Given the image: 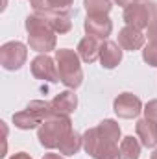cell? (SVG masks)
I'll return each instance as SVG.
<instances>
[{
  "instance_id": "18",
  "label": "cell",
  "mask_w": 157,
  "mask_h": 159,
  "mask_svg": "<svg viewBox=\"0 0 157 159\" xmlns=\"http://www.w3.org/2000/svg\"><path fill=\"white\" fill-rule=\"evenodd\" d=\"M89 15H107L111 9V0H85Z\"/></svg>"
},
{
  "instance_id": "9",
  "label": "cell",
  "mask_w": 157,
  "mask_h": 159,
  "mask_svg": "<svg viewBox=\"0 0 157 159\" xmlns=\"http://www.w3.org/2000/svg\"><path fill=\"white\" fill-rule=\"evenodd\" d=\"M32 72L34 76L46 81H57V67L54 65V59L48 56H39L32 61Z\"/></svg>"
},
{
  "instance_id": "13",
  "label": "cell",
  "mask_w": 157,
  "mask_h": 159,
  "mask_svg": "<svg viewBox=\"0 0 157 159\" xmlns=\"http://www.w3.org/2000/svg\"><path fill=\"white\" fill-rule=\"evenodd\" d=\"M137 135L146 148H154L157 144V124L150 119H142L137 122Z\"/></svg>"
},
{
  "instance_id": "7",
  "label": "cell",
  "mask_w": 157,
  "mask_h": 159,
  "mask_svg": "<svg viewBox=\"0 0 157 159\" xmlns=\"http://www.w3.org/2000/svg\"><path fill=\"white\" fill-rule=\"evenodd\" d=\"M142 111V104L131 93H122L115 100V113L122 119H133Z\"/></svg>"
},
{
  "instance_id": "6",
  "label": "cell",
  "mask_w": 157,
  "mask_h": 159,
  "mask_svg": "<svg viewBox=\"0 0 157 159\" xmlns=\"http://www.w3.org/2000/svg\"><path fill=\"white\" fill-rule=\"evenodd\" d=\"M0 59L4 69L7 70L20 69L22 63L26 61V46L22 43H6L0 50Z\"/></svg>"
},
{
  "instance_id": "19",
  "label": "cell",
  "mask_w": 157,
  "mask_h": 159,
  "mask_svg": "<svg viewBox=\"0 0 157 159\" xmlns=\"http://www.w3.org/2000/svg\"><path fill=\"white\" fill-rule=\"evenodd\" d=\"M142 57L148 65L152 67H157V44L155 43H150L144 50H142Z\"/></svg>"
},
{
  "instance_id": "2",
  "label": "cell",
  "mask_w": 157,
  "mask_h": 159,
  "mask_svg": "<svg viewBox=\"0 0 157 159\" xmlns=\"http://www.w3.org/2000/svg\"><path fill=\"white\" fill-rule=\"evenodd\" d=\"M26 30L30 37V46L37 52H50L56 48V35L46 19L41 15H32L26 19Z\"/></svg>"
},
{
  "instance_id": "27",
  "label": "cell",
  "mask_w": 157,
  "mask_h": 159,
  "mask_svg": "<svg viewBox=\"0 0 157 159\" xmlns=\"http://www.w3.org/2000/svg\"><path fill=\"white\" fill-rule=\"evenodd\" d=\"M152 159H157V150H154V154H152Z\"/></svg>"
},
{
  "instance_id": "15",
  "label": "cell",
  "mask_w": 157,
  "mask_h": 159,
  "mask_svg": "<svg viewBox=\"0 0 157 159\" xmlns=\"http://www.w3.org/2000/svg\"><path fill=\"white\" fill-rule=\"evenodd\" d=\"M15 126L17 128H20V129H32V128H37V124L43 122V115H41L37 109H34L32 106H28L24 111H20V113H17L15 117Z\"/></svg>"
},
{
  "instance_id": "12",
  "label": "cell",
  "mask_w": 157,
  "mask_h": 159,
  "mask_svg": "<svg viewBox=\"0 0 157 159\" xmlns=\"http://www.w3.org/2000/svg\"><path fill=\"white\" fill-rule=\"evenodd\" d=\"M100 61H102V67L115 69L118 63L122 61V48H120V44L118 43H113V41H105L104 46H102Z\"/></svg>"
},
{
  "instance_id": "17",
  "label": "cell",
  "mask_w": 157,
  "mask_h": 159,
  "mask_svg": "<svg viewBox=\"0 0 157 159\" xmlns=\"http://www.w3.org/2000/svg\"><path fill=\"white\" fill-rule=\"evenodd\" d=\"M141 144L135 137H126L120 143V159H139Z\"/></svg>"
},
{
  "instance_id": "10",
  "label": "cell",
  "mask_w": 157,
  "mask_h": 159,
  "mask_svg": "<svg viewBox=\"0 0 157 159\" xmlns=\"http://www.w3.org/2000/svg\"><path fill=\"white\" fill-rule=\"evenodd\" d=\"M102 46H104V41L98 39V37H92V35H87L79 41L78 44V54L79 57L87 63H94L100 54H102Z\"/></svg>"
},
{
  "instance_id": "4",
  "label": "cell",
  "mask_w": 157,
  "mask_h": 159,
  "mask_svg": "<svg viewBox=\"0 0 157 159\" xmlns=\"http://www.w3.org/2000/svg\"><path fill=\"white\" fill-rule=\"evenodd\" d=\"M56 61H57V76L59 81H63L67 87L76 89L81 85L83 72L79 67V57L74 50L63 48L56 52Z\"/></svg>"
},
{
  "instance_id": "23",
  "label": "cell",
  "mask_w": 157,
  "mask_h": 159,
  "mask_svg": "<svg viewBox=\"0 0 157 159\" xmlns=\"http://www.w3.org/2000/svg\"><path fill=\"white\" fill-rule=\"evenodd\" d=\"M148 39H150V43H155L157 44V26L148 28Z\"/></svg>"
},
{
  "instance_id": "21",
  "label": "cell",
  "mask_w": 157,
  "mask_h": 159,
  "mask_svg": "<svg viewBox=\"0 0 157 159\" xmlns=\"http://www.w3.org/2000/svg\"><path fill=\"white\" fill-rule=\"evenodd\" d=\"M144 113H146V119L157 122V100H152V102H148V104H146Z\"/></svg>"
},
{
  "instance_id": "24",
  "label": "cell",
  "mask_w": 157,
  "mask_h": 159,
  "mask_svg": "<svg viewBox=\"0 0 157 159\" xmlns=\"http://www.w3.org/2000/svg\"><path fill=\"white\" fill-rule=\"evenodd\" d=\"M118 6H124V7H128V6H131V4H137L139 0H115Z\"/></svg>"
},
{
  "instance_id": "5",
  "label": "cell",
  "mask_w": 157,
  "mask_h": 159,
  "mask_svg": "<svg viewBox=\"0 0 157 159\" xmlns=\"http://www.w3.org/2000/svg\"><path fill=\"white\" fill-rule=\"evenodd\" d=\"M150 19H152L150 2H137V4H131L124 9V20L128 22V26H133L137 30L148 28Z\"/></svg>"
},
{
  "instance_id": "1",
  "label": "cell",
  "mask_w": 157,
  "mask_h": 159,
  "mask_svg": "<svg viewBox=\"0 0 157 159\" xmlns=\"http://www.w3.org/2000/svg\"><path fill=\"white\" fill-rule=\"evenodd\" d=\"M118 137L120 128L117 122L104 120L83 135V148L94 159H120V148L117 146Z\"/></svg>"
},
{
  "instance_id": "25",
  "label": "cell",
  "mask_w": 157,
  "mask_h": 159,
  "mask_svg": "<svg viewBox=\"0 0 157 159\" xmlns=\"http://www.w3.org/2000/svg\"><path fill=\"white\" fill-rule=\"evenodd\" d=\"M11 159H32V157H30L28 154H24V152H20V154H15V156H13Z\"/></svg>"
},
{
  "instance_id": "16",
  "label": "cell",
  "mask_w": 157,
  "mask_h": 159,
  "mask_svg": "<svg viewBox=\"0 0 157 159\" xmlns=\"http://www.w3.org/2000/svg\"><path fill=\"white\" fill-rule=\"evenodd\" d=\"M81 143H83V139L79 137L78 133H76V131H70V133L61 141V144H59L57 148H59V152H61L63 156H74L79 148H81Z\"/></svg>"
},
{
  "instance_id": "11",
  "label": "cell",
  "mask_w": 157,
  "mask_h": 159,
  "mask_svg": "<svg viewBox=\"0 0 157 159\" xmlns=\"http://www.w3.org/2000/svg\"><path fill=\"white\" fill-rule=\"evenodd\" d=\"M118 44L124 48V50H139L142 44H144V35L141 30L133 28V26H126L120 30L118 34Z\"/></svg>"
},
{
  "instance_id": "14",
  "label": "cell",
  "mask_w": 157,
  "mask_h": 159,
  "mask_svg": "<svg viewBox=\"0 0 157 159\" xmlns=\"http://www.w3.org/2000/svg\"><path fill=\"white\" fill-rule=\"evenodd\" d=\"M78 106V98L72 91H65V93H59L54 100H52V107H54V113L57 115H70Z\"/></svg>"
},
{
  "instance_id": "8",
  "label": "cell",
  "mask_w": 157,
  "mask_h": 159,
  "mask_svg": "<svg viewBox=\"0 0 157 159\" xmlns=\"http://www.w3.org/2000/svg\"><path fill=\"white\" fill-rule=\"evenodd\" d=\"M85 30H87L89 35L104 41L105 37H109V34L113 30V24L107 19V15H89L87 20H85Z\"/></svg>"
},
{
  "instance_id": "22",
  "label": "cell",
  "mask_w": 157,
  "mask_h": 159,
  "mask_svg": "<svg viewBox=\"0 0 157 159\" xmlns=\"http://www.w3.org/2000/svg\"><path fill=\"white\" fill-rule=\"evenodd\" d=\"M72 6V0H52V9L56 11H67Z\"/></svg>"
},
{
  "instance_id": "3",
  "label": "cell",
  "mask_w": 157,
  "mask_h": 159,
  "mask_svg": "<svg viewBox=\"0 0 157 159\" xmlns=\"http://www.w3.org/2000/svg\"><path fill=\"white\" fill-rule=\"evenodd\" d=\"M72 131L70 120L67 115H57L54 113L52 117L44 120L39 128V141L43 146L46 148H57L61 141Z\"/></svg>"
},
{
  "instance_id": "20",
  "label": "cell",
  "mask_w": 157,
  "mask_h": 159,
  "mask_svg": "<svg viewBox=\"0 0 157 159\" xmlns=\"http://www.w3.org/2000/svg\"><path fill=\"white\" fill-rule=\"evenodd\" d=\"M35 13H46V11H52V0H30Z\"/></svg>"
},
{
  "instance_id": "26",
  "label": "cell",
  "mask_w": 157,
  "mask_h": 159,
  "mask_svg": "<svg viewBox=\"0 0 157 159\" xmlns=\"http://www.w3.org/2000/svg\"><path fill=\"white\" fill-rule=\"evenodd\" d=\"M43 159H63V157H61L59 154H46Z\"/></svg>"
}]
</instances>
